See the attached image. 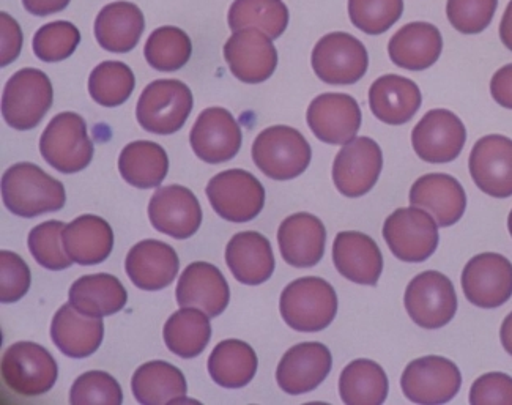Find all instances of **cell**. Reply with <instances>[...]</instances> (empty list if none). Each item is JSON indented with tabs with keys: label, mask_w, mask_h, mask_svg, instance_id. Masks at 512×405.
Returning a JSON list of instances; mask_svg holds the SVG:
<instances>
[{
	"label": "cell",
	"mask_w": 512,
	"mask_h": 405,
	"mask_svg": "<svg viewBox=\"0 0 512 405\" xmlns=\"http://www.w3.org/2000/svg\"><path fill=\"white\" fill-rule=\"evenodd\" d=\"M2 197L10 212L23 218L59 212L67 202L64 183L32 163L13 164L4 172Z\"/></svg>",
	"instance_id": "6da1fadb"
},
{
	"label": "cell",
	"mask_w": 512,
	"mask_h": 405,
	"mask_svg": "<svg viewBox=\"0 0 512 405\" xmlns=\"http://www.w3.org/2000/svg\"><path fill=\"white\" fill-rule=\"evenodd\" d=\"M279 311L290 328L316 333L330 327L338 314V295L325 279L300 278L282 290Z\"/></svg>",
	"instance_id": "7a4b0ae2"
},
{
	"label": "cell",
	"mask_w": 512,
	"mask_h": 405,
	"mask_svg": "<svg viewBox=\"0 0 512 405\" xmlns=\"http://www.w3.org/2000/svg\"><path fill=\"white\" fill-rule=\"evenodd\" d=\"M312 150L300 131L286 125L270 127L257 136L253 160L257 168L273 180L300 177L311 164Z\"/></svg>",
	"instance_id": "3957f363"
},
{
	"label": "cell",
	"mask_w": 512,
	"mask_h": 405,
	"mask_svg": "<svg viewBox=\"0 0 512 405\" xmlns=\"http://www.w3.org/2000/svg\"><path fill=\"white\" fill-rule=\"evenodd\" d=\"M193 109V93L185 82L160 79L145 87L139 97L136 117L144 130L153 134H174L185 127Z\"/></svg>",
	"instance_id": "277c9868"
},
{
	"label": "cell",
	"mask_w": 512,
	"mask_h": 405,
	"mask_svg": "<svg viewBox=\"0 0 512 405\" xmlns=\"http://www.w3.org/2000/svg\"><path fill=\"white\" fill-rule=\"evenodd\" d=\"M40 152L46 163L62 174L84 171L93 158L86 120L76 112L54 117L41 134Z\"/></svg>",
	"instance_id": "5b68a950"
},
{
	"label": "cell",
	"mask_w": 512,
	"mask_h": 405,
	"mask_svg": "<svg viewBox=\"0 0 512 405\" xmlns=\"http://www.w3.org/2000/svg\"><path fill=\"white\" fill-rule=\"evenodd\" d=\"M54 90L48 76L37 68H23L8 79L2 95V116L8 127L27 131L51 109Z\"/></svg>",
	"instance_id": "8992f818"
},
{
	"label": "cell",
	"mask_w": 512,
	"mask_h": 405,
	"mask_svg": "<svg viewBox=\"0 0 512 405\" xmlns=\"http://www.w3.org/2000/svg\"><path fill=\"white\" fill-rule=\"evenodd\" d=\"M59 366L51 353L35 342L21 341L5 350L2 379L16 394L35 398L56 385Z\"/></svg>",
	"instance_id": "52a82bcc"
},
{
	"label": "cell",
	"mask_w": 512,
	"mask_h": 405,
	"mask_svg": "<svg viewBox=\"0 0 512 405\" xmlns=\"http://www.w3.org/2000/svg\"><path fill=\"white\" fill-rule=\"evenodd\" d=\"M311 64L320 81L331 86H350L366 75L369 56L358 38L347 32H331L317 41Z\"/></svg>",
	"instance_id": "ba28073f"
},
{
	"label": "cell",
	"mask_w": 512,
	"mask_h": 405,
	"mask_svg": "<svg viewBox=\"0 0 512 405\" xmlns=\"http://www.w3.org/2000/svg\"><path fill=\"white\" fill-rule=\"evenodd\" d=\"M205 191L213 210L231 223H248L264 210V186L243 169L219 172L208 182Z\"/></svg>",
	"instance_id": "9c48e42d"
},
{
	"label": "cell",
	"mask_w": 512,
	"mask_h": 405,
	"mask_svg": "<svg viewBox=\"0 0 512 405\" xmlns=\"http://www.w3.org/2000/svg\"><path fill=\"white\" fill-rule=\"evenodd\" d=\"M383 238L391 253L409 264L427 261L440 240L434 218L413 205L397 209L386 218Z\"/></svg>",
	"instance_id": "30bf717a"
},
{
	"label": "cell",
	"mask_w": 512,
	"mask_h": 405,
	"mask_svg": "<svg viewBox=\"0 0 512 405\" xmlns=\"http://www.w3.org/2000/svg\"><path fill=\"white\" fill-rule=\"evenodd\" d=\"M404 305L418 327L438 330L456 316V290L443 273L429 270L410 281L405 289Z\"/></svg>",
	"instance_id": "8fae6325"
},
{
	"label": "cell",
	"mask_w": 512,
	"mask_h": 405,
	"mask_svg": "<svg viewBox=\"0 0 512 405\" xmlns=\"http://www.w3.org/2000/svg\"><path fill=\"white\" fill-rule=\"evenodd\" d=\"M461 371L445 357H423L412 361L402 374L405 398L415 404H446L459 393Z\"/></svg>",
	"instance_id": "7c38bea8"
},
{
	"label": "cell",
	"mask_w": 512,
	"mask_h": 405,
	"mask_svg": "<svg viewBox=\"0 0 512 405\" xmlns=\"http://www.w3.org/2000/svg\"><path fill=\"white\" fill-rule=\"evenodd\" d=\"M467 142L462 120L448 109H432L416 123L412 145L416 155L429 164H446L456 160Z\"/></svg>",
	"instance_id": "4fadbf2b"
},
{
	"label": "cell",
	"mask_w": 512,
	"mask_h": 405,
	"mask_svg": "<svg viewBox=\"0 0 512 405\" xmlns=\"http://www.w3.org/2000/svg\"><path fill=\"white\" fill-rule=\"evenodd\" d=\"M383 153L374 139L355 138L344 144L333 164V182L347 197L368 194L379 180Z\"/></svg>",
	"instance_id": "5bb4252c"
},
{
	"label": "cell",
	"mask_w": 512,
	"mask_h": 405,
	"mask_svg": "<svg viewBox=\"0 0 512 405\" xmlns=\"http://www.w3.org/2000/svg\"><path fill=\"white\" fill-rule=\"evenodd\" d=\"M465 297L478 308L505 305L512 297V264L505 256L483 253L473 257L462 272Z\"/></svg>",
	"instance_id": "9a60e30c"
},
{
	"label": "cell",
	"mask_w": 512,
	"mask_h": 405,
	"mask_svg": "<svg viewBox=\"0 0 512 405\" xmlns=\"http://www.w3.org/2000/svg\"><path fill=\"white\" fill-rule=\"evenodd\" d=\"M224 59L232 75L246 84L267 81L278 67L273 40L256 27L234 32L224 46Z\"/></svg>",
	"instance_id": "2e32d148"
},
{
	"label": "cell",
	"mask_w": 512,
	"mask_h": 405,
	"mask_svg": "<svg viewBox=\"0 0 512 405\" xmlns=\"http://www.w3.org/2000/svg\"><path fill=\"white\" fill-rule=\"evenodd\" d=\"M242 141V128L235 117L216 106L201 112L190 134L194 153L208 164L231 161L242 149Z\"/></svg>",
	"instance_id": "e0dca14e"
},
{
	"label": "cell",
	"mask_w": 512,
	"mask_h": 405,
	"mask_svg": "<svg viewBox=\"0 0 512 405\" xmlns=\"http://www.w3.org/2000/svg\"><path fill=\"white\" fill-rule=\"evenodd\" d=\"M468 168L479 190L497 199L512 196V139L489 134L470 153Z\"/></svg>",
	"instance_id": "ac0fdd59"
},
{
	"label": "cell",
	"mask_w": 512,
	"mask_h": 405,
	"mask_svg": "<svg viewBox=\"0 0 512 405\" xmlns=\"http://www.w3.org/2000/svg\"><path fill=\"white\" fill-rule=\"evenodd\" d=\"M149 218L156 231L175 240H186L201 227V204L185 186H161L150 199Z\"/></svg>",
	"instance_id": "d6986e66"
},
{
	"label": "cell",
	"mask_w": 512,
	"mask_h": 405,
	"mask_svg": "<svg viewBox=\"0 0 512 405\" xmlns=\"http://www.w3.org/2000/svg\"><path fill=\"white\" fill-rule=\"evenodd\" d=\"M306 120L320 141L344 145L360 131L361 109L347 93H322L309 105Z\"/></svg>",
	"instance_id": "ffe728a7"
},
{
	"label": "cell",
	"mask_w": 512,
	"mask_h": 405,
	"mask_svg": "<svg viewBox=\"0 0 512 405\" xmlns=\"http://www.w3.org/2000/svg\"><path fill=\"white\" fill-rule=\"evenodd\" d=\"M333 366V357L320 342H303L287 350L276 369L279 388L287 394L309 393L327 379Z\"/></svg>",
	"instance_id": "44dd1931"
},
{
	"label": "cell",
	"mask_w": 512,
	"mask_h": 405,
	"mask_svg": "<svg viewBox=\"0 0 512 405\" xmlns=\"http://www.w3.org/2000/svg\"><path fill=\"white\" fill-rule=\"evenodd\" d=\"M231 290L223 273L207 262H193L185 268L177 284V303L180 308L202 309L210 317L226 311Z\"/></svg>",
	"instance_id": "7402d4cb"
},
{
	"label": "cell",
	"mask_w": 512,
	"mask_h": 405,
	"mask_svg": "<svg viewBox=\"0 0 512 405\" xmlns=\"http://www.w3.org/2000/svg\"><path fill=\"white\" fill-rule=\"evenodd\" d=\"M278 243L287 264L297 268L314 267L325 253L327 229L317 216L295 213L279 226Z\"/></svg>",
	"instance_id": "603a6c76"
},
{
	"label": "cell",
	"mask_w": 512,
	"mask_h": 405,
	"mask_svg": "<svg viewBox=\"0 0 512 405\" xmlns=\"http://www.w3.org/2000/svg\"><path fill=\"white\" fill-rule=\"evenodd\" d=\"M125 268L134 286L155 292L171 286L179 273L180 261L171 245L160 240H142L130 249Z\"/></svg>",
	"instance_id": "cb8c5ba5"
},
{
	"label": "cell",
	"mask_w": 512,
	"mask_h": 405,
	"mask_svg": "<svg viewBox=\"0 0 512 405\" xmlns=\"http://www.w3.org/2000/svg\"><path fill=\"white\" fill-rule=\"evenodd\" d=\"M410 204L434 216L440 227L456 224L467 209V194L461 183L448 174H427L413 183Z\"/></svg>",
	"instance_id": "d4e9b609"
},
{
	"label": "cell",
	"mask_w": 512,
	"mask_h": 405,
	"mask_svg": "<svg viewBox=\"0 0 512 405\" xmlns=\"http://www.w3.org/2000/svg\"><path fill=\"white\" fill-rule=\"evenodd\" d=\"M333 262L344 278L363 286H375L383 272L382 251L363 232H339L334 240Z\"/></svg>",
	"instance_id": "484cf974"
},
{
	"label": "cell",
	"mask_w": 512,
	"mask_h": 405,
	"mask_svg": "<svg viewBox=\"0 0 512 405\" xmlns=\"http://www.w3.org/2000/svg\"><path fill=\"white\" fill-rule=\"evenodd\" d=\"M103 336V317L79 313L71 303L62 306L52 319V342L67 357H90L100 349Z\"/></svg>",
	"instance_id": "4316f807"
},
{
	"label": "cell",
	"mask_w": 512,
	"mask_h": 405,
	"mask_svg": "<svg viewBox=\"0 0 512 405\" xmlns=\"http://www.w3.org/2000/svg\"><path fill=\"white\" fill-rule=\"evenodd\" d=\"M226 264L238 283L259 286L275 272V256L268 238L248 231L234 235L227 243Z\"/></svg>",
	"instance_id": "83f0119b"
},
{
	"label": "cell",
	"mask_w": 512,
	"mask_h": 405,
	"mask_svg": "<svg viewBox=\"0 0 512 405\" xmlns=\"http://www.w3.org/2000/svg\"><path fill=\"white\" fill-rule=\"evenodd\" d=\"M423 97L420 87L412 79L399 75H385L369 89V106L380 122L386 125H404L415 117Z\"/></svg>",
	"instance_id": "f1b7e54d"
},
{
	"label": "cell",
	"mask_w": 512,
	"mask_h": 405,
	"mask_svg": "<svg viewBox=\"0 0 512 405\" xmlns=\"http://www.w3.org/2000/svg\"><path fill=\"white\" fill-rule=\"evenodd\" d=\"M443 38L434 24L410 23L397 30L388 45L393 64L410 71H423L442 56Z\"/></svg>",
	"instance_id": "f546056e"
},
{
	"label": "cell",
	"mask_w": 512,
	"mask_h": 405,
	"mask_svg": "<svg viewBox=\"0 0 512 405\" xmlns=\"http://www.w3.org/2000/svg\"><path fill=\"white\" fill-rule=\"evenodd\" d=\"M144 13L131 2H112L98 13L95 37L109 53H130L144 32Z\"/></svg>",
	"instance_id": "4dcf8cb0"
},
{
	"label": "cell",
	"mask_w": 512,
	"mask_h": 405,
	"mask_svg": "<svg viewBox=\"0 0 512 405\" xmlns=\"http://www.w3.org/2000/svg\"><path fill=\"white\" fill-rule=\"evenodd\" d=\"M64 246L75 264H101L112 253V246H114L112 227L100 216H79L65 226Z\"/></svg>",
	"instance_id": "1f68e13d"
},
{
	"label": "cell",
	"mask_w": 512,
	"mask_h": 405,
	"mask_svg": "<svg viewBox=\"0 0 512 405\" xmlns=\"http://www.w3.org/2000/svg\"><path fill=\"white\" fill-rule=\"evenodd\" d=\"M71 305L92 317L114 316L127 305L128 294L116 276L108 273L87 275L71 286Z\"/></svg>",
	"instance_id": "d6a6232c"
},
{
	"label": "cell",
	"mask_w": 512,
	"mask_h": 405,
	"mask_svg": "<svg viewBox=\"0 0 512 405\" xmlns=\"http://www.w3.org/2000/svg\"><path fill=\"white\" fill-rule=\"evenodd\" d=\"M131 390L139 404L158 405L185 401L188 387L179 368L166 361H149L134 372Z\"/></svg>",
	"instance_id": "836d02e7"
},
{
	"label": "cell",
	"mask_w": 512,
	"mask_h": 405,
	"mask_svg": "<svg viewBox=\"0 0 512 405\" xmlns=\"http://www.w3.org/2000/svg\"><path fill=\"white\" fill-rule=\"evenodd\" d=\"M256 352L253 347L238 339L219 342L208 358V372L219 387L237 390L248 385L257 372Z\"/></svg>",
	"instance_id": "e575fe53"
},
{
	"label": "cell",
	"mask_w": 512,
	"mask_h": 405,
	"mask_svg": "<svg viewBox=\"0 0 512 405\" xmlns=\"http://www.w3.org/2000/svg\"><path fill=\"white\" fill-rule=\"evenodd\" d=\"M119 171L123 180L134 188L150 190L166 179L169 158L166 150L156 142H131L120 153Z\"/></svg>",
	"instance_id": "d590c367"
},
{
	"label": "cell",
	"mask_w": 512,
	"mask_h": 405,
	"mask_svg": "<svg viewBox=\"0 0 512 405\" xmlns=\"http://www.w3.org/2000/svg\"><path fill=\"white\" fill-rule=\"evenodd\" d=\"M202 309L182 308L172 314L164 325L163 338L167 349L180 358H194L204 352L212 338V325Z\"/></svg>",
	"instance_id": "8d00e7d4"
},
{
	"label": "cell",
	"mask_w": 512,
	"mask_h": 405,
	"mask_svg": "<svg viewBox=\"0 0 512 405\" xmlns=\"http://www.w3.org/2000/svg\"><path fill=\"white\" fill-rule=\"evenodd\" d=\"M390 383L382 366L372 360H355L339 377V394L344 404L379 405L386 401Z\"/></svg>",
	"instance_id": "74e56055"
},
{
	"label": "cell",
	"mask_w": 512,
	"mask_h": 405,
	"mask_svg": "<svg viewBox=\"0 0 512 405\" xmlns=\"http://www.w3.org/2000/svg\"><path fill=\"white\" fill-rule=\"evenodd\" d=\"M227 23L232 32L256 27L276 40L289 26V8L282 0H235L229 8Z\"/></svg>",
	"instance_id": "f35d334b"
},
{
	"label": "cell",
	"mask_w": 512,
	"mask_h": 405,
	"mask_svg": "<svg viewBox=\"0 0 512 405\" xmlns=\"http://www.w3.org/2000/svg\"><path fill=\"white\" fill-rule=\"evenodd\" d=\"M193 53L188 35L179 27L164 26L153 30L145 43V59L158 71H177L185 67Z\"/></svg>",
	"instance_id": "ab89813d"
},
{
	"label": "cell",
	"mask_w": 512,
	"mask_h": 405,
	"mask_svg": "<svg viewBox=\"0 0 512 405\" xmlns=\"http://www.w3.org/2000/svg\"><path fill=\"white\" fill-rule=\"evenodd\" d=\"M136 86L133 71L123 62L108 60L93 68L89 78L90 97L104 108L123 105Z\"/></svg>",
	"instance_id": "60d3db41"
},
{
	"label": "cell",
	"mask_w": 512,
	"mask_h": 405,
	"mask_svg": "<svg viewBox=\"0 0 512 405\" xmlns=\"http://www.w3.org/2000/svg\"><path fill=\"white\" fill-rule=\"evenodd\" d=\"M67 224L62 221H46L38 224L29 234L30 254L41 267L48 268L52 272L67 270L73 261L65 251L64 229Z\"/></svg>",
	"instance_id": "b9f144b4"
},
{
	"label": "cell",
	"mask_w": 512,
	"mask_h": 405,
	"mask_svg": "<svg viewBox=\"0 0 512 405\" xmlns=\"http://www.w3.org/2000/svg\"><path fill=\"white\" fill-rule=\"evenodd\" d=\"M404 0H349L353 26L368 35H382L401 19Z\"/></svg>",
	"instance_id": "7bdbcfd3"
},
{
	"label": "cell",
	"mask_w": 512,
	"mask_h": 405,
	"mask_svg": "<svg viewBox=\"0 0 512 405\" xmlns=\"http://www.w3.org/2000/svg\"><path fill=\"white\" fill-rule=\"evenodd\" d=\"M79 43H81V34L75 24L56 21L38 30L32 46L38 59L46 64H56L75 53Z\"/></svg>",
	"instance_id": "ee69618b"
},
{
	"label": "cell",
	"mask_w": 512,
	"mask_h": 405,
	"mask_svg": "<svg viewBox=\"0 0 512 405\" xmlns=\"http://www.w3.org/2000/svg\"><path fill=\"white\" fill-rule=\"evenodd\" d=\"M497 7L498 0H448L446 16L457 32L476 35L490 26Z\"/></svg>",
	"instance_id": "f6af8a7d"
},
{
	"label": "cell",
	"mask_w": 512,
	"mask_h": 405,
	"mask_svg": "<svg viewBox=\"0 0 512 405\" xmlns=\"http://www.w3.org/2000/svg\"><path fill=\"white\" fill-rule=\"evenodd\" d=\"M70 402L82 404H112L123 402L122 388L108 372L89 371L82 374L73 383L70 391Z\"/></svg>",
	"instance_id": "bcb514c9"
},
{
	"label": "cell",
	"mask_w": 512,
	"mask_h": 405,
	"mask_svg": "<svg viewBox=\"0 0 512 405\" xmlns=\"http://www.w3.org/2000/svg\"><path fill=\"white\" fill-rule=\"evenodd\" d=\"M32 275L23 257L12 251H0V301L16 303L29 292Z\"/></svg>",
	"instance_id": "7dc6e473"
},
{
	"label": "cell",
	"mask_w": 512,
	"mask_h": 405,
	"mask_svg": "<svg viewBox=\"0 0 512 405\" xmlns=\"http://www.w3.org/2000/svg\"><path fill=\"white\" fill-rule=\"evenodd\" d=\"M470 404L512 405V377L503 372H489L479 377L470 390Z\"/></svg>",
	"instance_id": "c3c4849f"
},
{
	"label": "cell",
	"mask_w": 512,
	"mask_h": 405,
	"mask_svg": "<svg viewBox=\"0 0 512 405\" xmlns=\"http://www.w3.org/2000/svg\"><path fill=\"white\" fill-rule=\"evenodd\" d=\"M0 29H2V49H0V65L7 67L18 59L23 49V32L16 19L8 13H0Z\"/></svg>",
	"instance_id": "681fc988"
},
{
	"label": "cell",
	"mask_w": 512,
	"mask_h": 405,
	"mask_svg": "<svg viewBox=\"0 0 512 405\" xmlns=\"http://www.w3.org/2000/svg\"><path fill=\"white\" fill-rule=\"evenodd\" d=\"M490 93L498 105L506 109H512V64L501 67L492 76L490 81Z\"/></svg>",
	"instance_id": "f907efd6"
},
{
	"label": "cell",
	"mask_w": 512,
	"mask_h": 405,
	"mask_svg": "<svg viewBox=\"0 0 512 405\" xmlns=\"http://www.w3.org/2000/svg\"><path fill=\"white\" fill-rule=\"evenodd\" d=\"M70 4V0H23L27 12L35 16H48L62 12Z\"/></svg>",
	"instance_id": "816d5d0a"
},
{
	"label": "cell",
	"mask_w": 512,
	"mask_h": 405,
	"mask_svg": "<svg viewBox=\"0 0 512 405\" xmlns=\"http://www.w3.org/2000/svg\"><path fill=\"white\" fill-rule=\"evenodd\" d=\"M500 38L501 43L512 51V0L506 7L505 15L501 18L500 23Z\"/></svg>",
	"instance_id": "f5cc1de1"
},
{
	"label": "cell",
	"mask_w": 512,
	"mask_h": 405,
	"mask_svg": "<svg viewBox=\"0 0 512 405\" xmlns=\"http://www.w3.org/2000/svg\"><path fill=\"white\" fill-rule=\"evenodd\" d=\"M500 339L506 352L512 357V313L503 320V325H501L500 330Z\"/></svg>",
	"instance_id": "db71d44e"
},
{
	"label": "cell",
	"mask_w": 512,
	"mask_h": 405,
	"mask_svg": "<svg viewBox=\"0 0 512 405\" xmlns=\"http://www.w3.org/2000/svg\"><path fill=\"white\" fill-rule=\"evenodd\" d=\"M508 229H509V234H511V237H512V210H511V213H509Z\"/></svg>",
	"instance_id": "11a10c76"
}]
</instances>
